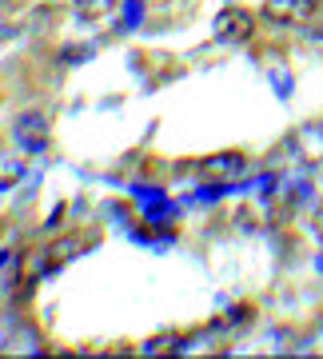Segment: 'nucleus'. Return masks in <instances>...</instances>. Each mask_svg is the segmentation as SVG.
Returning <instances> with one entry per match:
<instances>
[{"instance_id":"obj_1","label":"nucleus","mask_w":323,"mask_h":359,"mask_svg":"<svg viewBox=\"0 0 323 359\" xmlns=\"http://www.w3.org/2000/svg\"><path fill=\"white\" fill-rule=\"evenodd\" d=\"M259 13L272 25H308L315 16V0H263Z\"/></svg>"},{"instance_id":"obj_2","label":"nucleus","mask_w":323,"mask_h":359,"mask_svg":"<svg viewBox=\"0 0 323 359\" xmlns=\"http://www.w3.org/2000/svg\"><path fill=\"white\" fill-rule=\"evenodd\" d=\"M256 32V16L247 13V8H224L220 20H216V36L228 40V44H244L247 36Z\"/></svg>"},{"instance_id":"obj_3","label":"nucleus","mask_w":323,"mask_h":359,"mask_svg":"<svg viewBox=\"0 0 323 359\" xmlns=\"http://www.w3.org/2000/svg\"><path fill=\"white\" fill-rule=\"evenodd\" d=\"M200 172L212 180H232L244 172V156L240 152H220V156H207V160H200Z\"/></svg>"},{"instance_id":"obj_4","label":"nucleus","mask_w":323,"mask_h":359,"mask_svg":"<svg viewBox=\"0 0 323 359\" xmlns=\"http://www.w3.org/2000/svg\"><path fill=\"white\" fill-rule=\"evenodd\" d=\"M16 140L25 144L28 152H36V148H44V140H48V124H44V116H20L13 124Z\"/></svg>"},{"instance_id":"obj_5","label":"nucleus","mask_w":323,"mask_h":359,"mask_svg":"<svg viewBox=\"0 0 323 359\" xmlns=\"http://www.w3.org/2000/svg\"><path fill=\"white\" fill-rule=\"evenodd\" d=\"M296 152L303 160H323V124H308L296 132Z\"/></svg>"},{"instance_id":"obj_6","label":"nucleus","mask_w":323,"mask_h":359,"mask_svg":"<svg viewBox=\"0 0 323 359\" xmlns=\"http://www.w3.org/2000/svg\"><path fill=\"white\" fill-rule=\"evenodd\" d=\"M20 172H25V160L0 152V188H13L16 180H20Z\"/></svg>"},{"instance_id":"obj_7","label":"nucleus","mask_w":323,"mask_h":359,"mask_svg":"<svg viewBox=\"0 0 323 359\" xmlns=\"http://www.w3.org/2000/svg\"><path fill=\"white\" fill-rule=\"evenodd\" d=\"M112 8H116V0H76L80 20H96V16L112 13Z\"/></svg>"},{"instance_id":"obj_8","label":"nucleus","mask_w":323,"mask_h":359,"mask_svg":"<svg viewBox=\"0 0 323 359\" xmlns=\"http://www.w3.org/2000/svg\"><path fill=\"white\" fill-rule=\"evenodd\" d=\"M319 236H323V219H319Z\"/></svg>"}]
</instances>
